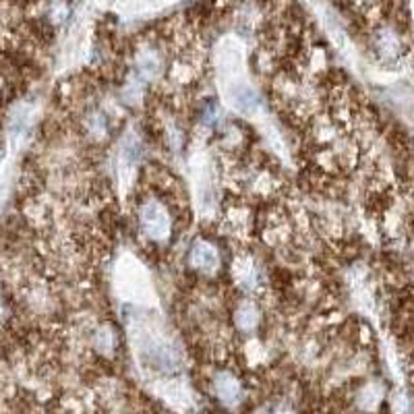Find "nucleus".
I'll list each match as a JSON object with an SVG mask.
<instances>
[{"mask_svg": "<svg viewBox=\"0 0 414 414\" xmlns=\"http://www.w3.org/2000/svg\"><path fill=\"white\" fill-rule=\"evenodd\" d=\"M137 220L141 234L153 242L164 240L170 236L172 232V216L170 209L166 207V203L158 201V199H147L139 205Z\"/></svg>", "mask_w": 414, "mask_h": 414, "instance_id": "1", "label": "nucleus"}, {"mask_svg": "<svg viewBox=\"0 0 414 414\" xmlns=\"http://www.w3.org/2000/svg\"><path fill=\"white\" fill-rule=\"evenodd\" d=\"M93 348L104 354V357H112L116 350V333L110 325H99L92 331Z\"/></svg>", "mask_w": 414, "mask_h": 414, "instance_id": "7", "label": "nucleus"}, {"mask_svg": "<svg viewBox=\"0 0 414 414\" xmlns=\"http://www.w3.org/2000/svg\"><path fill=\"white\" fill-rule=\"evenodd\" d=\"M212 387H214L216 398L228 408H236L244 400V385L230 371H220L214 377Z\"/></svg>", "mask_w": 414, "mask_h": 414, "instance_id": "2", "label": "nucleus"}, {"mask_svg": "<svg viewBox=\"0 0 414 414\" xmlns=\"http://www.w3.org/2000/svg\"><path fill=\"white\" fill-rule=\"evenodd\" d=\"M373 50L377 52V56L385 62L400 58L404 42L398 29L389 27V25H381L377 27V32L373 34Z\"/></svg>", "mask_w": 414, "mask_h": 414, "instance_id": "3", "label": "nucleus"}, {"mask_svg": "<svg viewBox=\"0 0 414 414\" xmlns=\"http://www.w3.org/2000/svg\"><path fill=\"white\" fill-rule=\"evenodd\" d=\"M188 263L193 270L203 274H216L220 268V255L218 249L207 240H197L188 251Z\"/></svg>", "mask_w": 414, "mask_h": 414, "instance_id": "4", "label": "nucleus"}, {"mask_svg": "<svg viewBox=\"0 0 414 414\" xmlns=\"http://www.w3.org/2000/svg\"><path fill=\"white\" fill-rule=\"evenodd\" d=\"M261 323V311L257 307V303L253 301H242L236 305L234 309V325L236 329H240L242 333H251L253 329H257Z\"/></svg>", "mask_w": 414, "mask_h": 414, "instance_id": "5", "label": "nucleus"}, {"mask_svg": "<svg viewBox=\"0 0 414 414\" xmlns=\"http://www.w3.org/2000/svg\"><path fill=\"white\" fill-rule=\"evenodd\" d=\"M232 106L240 112V114H257V110L261 108V99L253 88L247 85H236L230 92Z\"/></svg>", "mask_w": 414, "mask_h": 414, "instance_id": "6", "label": "nucleus"}]
</instances>
